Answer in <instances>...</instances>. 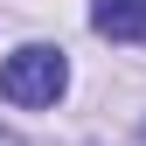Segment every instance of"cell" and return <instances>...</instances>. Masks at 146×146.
<instances>
[{"label":"cell","mask_w":146,"mask_h":146,"mask_svg":"<svg viewBox=\"0 0 146 146\" xmlns=\"http://www.w3.org/2000/svg\"><path fill=\"white\" fill-rule=\"evenodd\" d=\"M139 132H146V125H139Z\"/></svg>","instance_id":"3957f363"},{"label":"cell","mask_w":146,"mask_h":146,"mask_svg":"<svg viewBox=\"0 0 146 146\" xmlns=\"http://www.w3.org/2000/svg\"><path fill=\"white\" fill-rule=\"evenodd\" d=\"M63 84H70V63H63V49H49V42H28V49H14V56L0 63V98L21 104V111L56 104Z\"/></svg>","instance_id":"6da1fadb"},{"label":"cell","mask_w":146,"mask_h":146,"mask_svg":"<svg viewBox=\"0 0 146 146\" xmlns=\"http://www.w3.org/2000/svg\"><path fill=\"white\" fill-rule=\"evenodd\" d=\"M90 28L104 42H146V0H90Z\"/></svg>","instance_id":"7a4b0ae2"}]
</instances>
